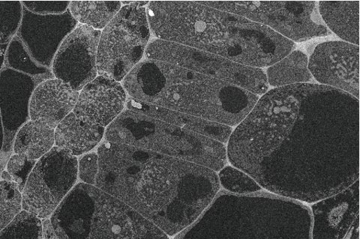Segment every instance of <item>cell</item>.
Instances as JSON below:
<instances>
[{"label":"cell","instance_id":"obj_1","mask_svg":"<svg viewBox=\"0 0 360 239\" xmlns=\"http://www.w3.org/2000/svg\"><path fill=\"white\" fill-rule=\"evenodd\" d=\"M359 99L344 91L276 88L233 131L228 160L274 195L316 202L359 181Z\"/></svg>","mask_w":360,"mask_h":239},{"label":"cell","instance_id":"obj_2","mask_svg":"<svg viewBox=\"0 0 360 239\" xmlns=\"http://www.w3.org/2000/svg\"><path fill=\"white\" fill-rule=\"evenodd\" d=\"M95 186L128 205L167 235L195 222L221 190L217 172L125 144L98 148Z\"/></svg>","mask_w":360,"mask_h":239},{"label":"cell","instance_id":"obj_3","mask_svg":"<svg viewBox=\"0 0 360 239\" xmlns=\"http://www.w3.org/2000/svg\"><path fill=\"white\" fill-rule=\"evenodd\" d=\"M148 20L160 40L245 66L272 65L296 48L294 42L265 26L196 1H155Z\"/></svg>","mask_w":360,"mask_h":239},{"label":"cell","instance_id":"obj_4","mask_svg":"<svg viewBox=\"0 0 360 239\" xmlns=\"http://www.w3.org/2000/svg\"><path fill=\"white\" fill-rule=\"evenodd\" d=\"M124 86L134 99L230 127H238L259 100L221 79L153 60L135 66Z\"/></svg>","mask_w":360,"mask_h":239},{"label":"cell","instance_id":"obj_5","mask_svg":"<svg viewBox=\"0 0 360 239\" xmlns=\"http://www.w3.org/2000/svg\"><path fill=\"white\" fill-rule=\"evenodd\" d=\"M50 226L54 239H169L126 203L85 183L68 193Z\"/></svg>","mask_w":360,"mask_h":239},{"label":"cell","instance_id":"obj_6","mask_svg":"<svg viewBox=\"0 0 360 239\" xmlns=\"http://www.w3.org/2000/svg\"><path fill=\"white\" fill-rule=\"evenodd\" d=\"M108 142L140 148L220 172L228 163L224 144L129 110L109 125Z\"/></svg>","mask_w":360,"mask_h":239},{"label":"cell","instance_id":"obj_7","mask_svg":"<svg viewBox=\"0 0 360 239\" xmlns=\"http://www.w3.org/2000/svg\"><path fill=\"white\" fill-rule=\"evenodd\" d=\"M196 2L257 22L291 41L302 42L331 34L315 1Z\"/></svg>","mask_w":360,"mask_h":239},{"label":"cell","instance_id":"obj_8","mask_svg":"<svg viewBox=\"0 0 360 239\" xmlns=\"http://www.w3.org/2000/svg\"><path fill=\"white\" fill-rule=\"evenodd\" d=\"M150 37L146 9L123 7L101 34L96 59L99 74L122 81L141 60Z\"/></svg>","mask_w":360,"mask_h":239},{"label":"cell","instance_id":"obj_9","mask_svg":"<svg viewBox=\"0 0 360 239\" xmlns=\"http://www.w3.org/2000/svg\"><path fill=\"white\" fill-rule=\"evenodd\" d=\"M146 56L221 79L257 96L265 94L269 89L266 75L260 68L245 66L184 45L155 40L146 49Z\"/></svg>","mask_w":360,"mask_h":239},{"label":"cell","instance_id":"obj_10","mask_svg":"<svg viewBox=\"0 0 360 239\" xmlns=\"http://www.w3.org/2000/svg\"><path fill=\"white\" fill-rule=\"evenodd\" d=\"M77 175V157L53 146L32 170L22 192V209L40 220L51 217L73 188Z\"/></svg>","mask_w":360,"mask_h":239},{"label":"cell","instance_id":"obj_11","mask_svg":"<svg viewBox=\"0 0 360 239\" xmlns=\"http://www.w3.org/2000/svg\"><path fill=\"white\" fill-rule=\"evenodd\" d=\"M101 32L84 25L77 26L56 52L51 65L56 79L76 92L92 82L97 75V51Z\"/></svg>","mask_w":360,"mask_h":239},{"label":"cell","instance_id":"obj_12","mask_svg":"<svg viewBox=\"0 0 360 239\" xmlns=\"http://www.w3.org/2000/svg\"><path fill=\"white\" fill-rule=\"evenodd\" d=\"M309 70L322 85L359 98V49L345 41L320 44L309 61Z\"/></svg>","mask_w":360,"mask_h":239},{"label":"cell","instance_id":"obj_13","mask_svg":"<svg viewBox=\"0 0 360 239\" xmlns=\"http://www.w3.org/2000/svg\"><path fill=\"white\" fill-rule=\"evenodd\" d=\"M77 24L70 9L62 15H39L31 13L24 7L16 36L25 44L34 60L51 70L56 52Z\"/></svg>","mask_w":360,"mask_h":239},{"label":"cell","instance_id":"obj_14","mask_svg":"<svg viewBox=\"0 0 360 239\" xmlns=\"http://www.w3.org/2000/svg\"><path fill=\"white\" fill-rule=\"evenodd\" d=\"M39 83L33 77L4 66L0 71V116L4 130L1 154L13 150L16 134L30 118V102Z\"/></svg>","mask_w":360,"mask_h":239},{"label":"cell","instance_id":"obj_15","mask_svg":"<svg viewBox=\"0 0 360 239\" xmlns=\"http://www.w3.org/2000/svg\"><path fill=\"white\" fill-rule=\"evenodd\" d=\"M80 92L73 110L75 115L86 123L101 127L117 119L127 101L122 86L115 79L103 75Z\"/></svg>","mask_w":360,"mask_h":239},{"label":"cell","instance_id":"obj_16","mask_svg":"<svg viewBox=\"0 0 360 239\" xmlns=\"http://www.w3.org/2000/svg\"><path fill=\"white\" fill-rule=\"evenodd\" d=\"M79 93L58 79L37 85L30 102V118L55 129L73 111Z\"/></svg>","mask_w":360,"mask_h":239},{"label":"cell","instance_id":"obj_17","mask_svg":"<svg viewBox=\"0 0 360 239\" xmlns=\"http://www.w3.org/2000/svg\"><path fill=\"white\" fill-rule=\"evenodd\" d=\"M128 110L162 121L174 127L198 134L223 144L228 143L233 132L229 125L214 122L171 109L146 103L129 98L126 101Z\"/></svg>","mask_w":360,"mask_h":239},{"label":"cell","instance_id":"obj_18","mask_svg":"<svg viewBox=\"0 0 360 239\" xmlns=\"http://www.w3.org/2000/svg\"><path fill=\"white\" fill-rule=\"evenodd\" d=\"M104 133V127L86 123L72 112L55 129V146L76 157L92 150Z\"/></svg>","mask_w":360,"mask_h":239},{"label":"cell","instance_id":"obj_19","mask_svg":"<svg viewBox=\"0 0 360 239\" xmlns=\"http://www.w3.org/2000/svg\"><path fill=\"white\" fill-rule=\"evenodd\" d=\"M319 4V13L326 26L343 40L359 46V0Z\"/></svg>","mask_w":360,"mask_h":239},{"label":"cell","instance_id":"obj_20","mask_svg":"<svg viewBox=\"0 0 360 239\" xmlns=\"http://www.w3.org/2000/svg\"><path fill=\"white\" fill-rule=\"evenodd\" d=\"M54 133L55 129L29 120L16 134L13 152L29 160L37 162L54 146Z\"/></svg>","mask_w":360,"mask_h":239},{"label":"cell","instance_id":"obj_21","mask_svg":"<svg viewBox=\"0 0 360 239\" xmlns=\"http://www.w3.org/2000/svg\"><path fill=\"white\" fill-rule=\"evenodd\" d=\"M266 78L268 83L276 88L314 82L307 56L300 51H292L270 66Z\"/></svg>","mask_w":360,"mask_h":239},{"label":"cell","instance_id":"obj_22","mask_svg":"<svg viewBox=\"0 0 360 239\" xmlns=\"http://www.w3.org/2000/svg\"><path fill=\"white\" fill-rule=\"evenodd\" d=\"M120 6L119 1H72L69 9L77 22L103 29L117 15Z\"/></svg>","mask_w":360,"mask_h":239},{"label":"cell","instance_id":"obj_23","mask_svg":"<svg viewBox=\"0 0 360 239\" xmlns=\"http://www.w3.org/2000/svg\"><path fill=\"white\" fill-rule=\"evenodd\" d=\"M5 67L29 75L40 84L54 78L51 70L38 64L32 58L25 44L15 36L8 43L6 53Z\"/></svg>","mask_w":360,"mask_h":239},{"label":"cell","instance_id":"obj_24","mask_svg":"<svg viewBox=\"0 0 360 239\" xmlns=\"http://www.w3.org/2000/svg\"><path fill=\"white\" fill-rule=\"evenodd\" d=\"M0 239H43L42 222L22 210L0 232Z\"/></svg>","mask_w":360,"mask_h":239},{"label":"cell","instance_id":"obj_25","mask_svg":"<svg viewBox=\"0 0 360 239\" xmlns=\"http://www.w3.org/2000/svg\"><path fill=\"white\" fill-rule=\"evenodd\" d=\"M22 211V193L13 181H0V232Z\"/></svg>","mask_w":360,"mask_h":239},{"label":"cell","instance_id":"obj_26","mask_svg":"<svg viewBox=\"0 0 360 239\" xmlns=\"http://www.w3.org/2000/svg\"><path fill=\"white\" fill-rule=\"evenodd\" d=\"M218 176L224 190L235 195H250L264 190L250 176L234 167L225 166Z\"/></svg>","mask_w":360,"mask_h":239},{"label":"cell","instance_id":"obj_27","mask_svg":"<svg viewBox=\"0 0 360 239\" xmlns=\"http://www.w3.org/2000/svg\"><path fill=\"white\" fill-rule=\"evenodd\" d=\"M22 9L21 1H0V44H8L17 35Z\"/></svg>","mask_w":360,"mask_h":239},{"label":"cell","instance_id":"obj_28","mask_svg":"<svg viewBox=\"0 0 360 239\" xmlns=\"http://www.w3.org/2000/svg\"><path fill=\"white\" fill-rule=\"evenodd\" d=\"M37 162L16 154L11 155L8 159L6 172L9 174L11 181L18 185L21 193L24 190L29 176Z\"/></svg>","mask_w":360,"mask_h":239},{"label":"cell","instance_id":"obj_29","mask_svg":"<svg viewBox=\"0 0 360 239\" xmlns=\"http://www.w3.org/2000/svg\"><path fill=\"white\" fill-rule=\"evenodd\" d=\"M31 13L39 15H62L70 8V1H21Z\"/></svg>","mask_w":360,"mask_h":239},{"label":"cell","instance_id":"obj_30","mask_svg":"<svg viewBox=\"0 0 360 239\" xmlns=\"http://www.w3.org/2000/svg\"><path fill=\"white\" fill-rule=\"evenodd\" d=\"M98 172V156L95 153L84 156L78 164V174L85 184L95 186Z\"/></svg>","mask_w":360,"mask_h":239},{"label":"cell","instance_id":"obj_31","mask_svg":"<svg viewBox=\"0 0 360 239\" xmlns=\"http://www.w3.org/2000/svg\"><path fill=\"white\" fill-rule=\"evenodd\" d=\"M8 44H0V71L5 66L6 53Z\"/></svg>","mask_w":360,"mask_h":239},{"label":"cell","instance_id":"obj_32","mask_svg":"<svg viewBox=\"0 0 360 239\" xmlns=\"http://www.w3.org/2000/svg\"><path fill=\"white\" fill-rule=\"evenodd\" d=\"M4 144V130L3 127L2 118L0 116V154H1Z\"/></svg>","mask_w":360,"mask_h":239},{"label":"cell","instance_id":"obj_33","mask_svg":"<svg viewBox=\"0 0 360 239\" xmlns=\"http://www.w3.org/2000/svg\"><path fill=\"white\" fill-rule=\"evenodd\" d=\"M123 4H131V5L137 6V7H142L146 4H148V1H135V2H123Z\"/></svg>","mask_w":360,"mask_h":239},{"label":"cell","instance_id":"obj_34","mask_svg":"<svg viewBox=\"0 0 360 239\" xmlns=\"http://www.w3.org/2000/svg\"><path fill=\"white\" fill-rule=\"evenodd\" d=\"M1 173H2V166L0 165V175H1Z\"/></svg>","mask_w":360,"mask_h":239}]
</instances>
